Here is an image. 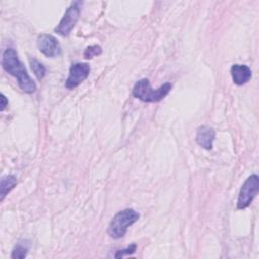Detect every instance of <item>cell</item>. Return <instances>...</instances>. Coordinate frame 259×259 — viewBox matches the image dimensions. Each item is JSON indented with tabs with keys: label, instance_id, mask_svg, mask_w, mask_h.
I'll use <instances>...</instances> for the list:
<instances>
[{
	"label": "cell",
	"instance_id": "52a82bcc",
	"mask_svg": "<svg viewBox=\"0 0 259 259\" xmlns=\"http://www.w3.org/2000/svg\"><path fill=\"white\" fill-rule=\"evenodd\" d=\"M37 46L39 51L48 58H56L61 55V46L52 34H40L37 38Z\"/></svg>",
	"mask_w": 259,
	"mask_h": 259
},
{
	"label": "cell",
	"instance_id": "277c9868",
	"mask_svg": "<svg viewBox=\"0 0 259 259\" xmlns=\"http://www.w3.org/2000/svg\"><path fill=\"white\" fill-rule=\"evenodd\" d=\"M81 7H82L81 1L72 2L71 5L67 8L58 26L55 28V32L62 36H68L80 18Z\"/></svg>",
	"mask_w": 259,
	"mask_h": 259
},
{
	"label": "cell",
	"instance_id": "6da1fadb",
	"mask_svg": "<svg viewBox=\"0 0 259 259\" xmlns=\"http://www.w3.org/2000/svg\"><path fill=\"white\" fill-rule=\"evenodd\" d=\"M1 64L8 74L17 79L18 86L23 92L31 94L36 90V84L28 75L24 65L19 61L18 55L14 49L8 48L3 52Z\"/></svg>",
	"mask_w": 259,
	"mask_h": 259
},
{
	"label": "cell",
	"instance_id": "9c48e42d",
	"mask_svg": "<svg viewBox=\"0 0 259 259\" xmlns=\"http://www.w3.org/2000/svg\"><path fill=\"white\" fill-rule=\"evenodd\" d=\"M231 76L235 84L241 86L249 82L252 77L251 69L246 65L235 64L231 67Z\"/></svg>",
	"mask_w": 259,
	"mask_h": 259
},
{
	"label": "cell",
	"instance_id": "5bb4252c",
	"mask_svg": "<svg viewBox=\"0 0 259 259\" xmlns=\"http://www.w3.org/2000/svg\"><path fill=\"white\" fill-rule=\"evenodd\" d=\"M136 249H137V245L136 244H132L131 246H128L125 249L118 250L114 254V257L115 258H120V257H123V256H126V255H132V254H134L136 252Z\"/></svg>",
	"mask_w": 259,
	"mask_h": 259
},
{
	"label": "cell",
	"instance_id": "9a60e30c",
	"mask_svg": "<svg viewBox=\"0 0 259 259\" xmlns=\"http://www.w3.org/2000/svg\"><path fill=\"white\" fill-rule=\"evenodd\" d=\"M7 105H8V100H7V98L5 97L4 94H1V110L3 111Z\"/></svg>",
	"mask_w": 259,
	"mask_h": 259
},
{
	"label": "cell",
	"instance_id": "5b68a950",
	"mask_svg": "<svg viewBox=\"0 0 259 259\" xmlns=\"http://www.w3.org/2000/svg\"><path fill=\"white\" fill-rule=\"evenodd\" d=\"M259 190V177L257 174H252L249 176L245 182L242 184L239 195H238V200H237V207L238 209H244L248 207L256 194L258 193Z\"/></svg>",
	"mask_w": 259,
	"mask_h": 259
},
{
	"label": "cell",
	"instance_id": "4fadbf2b",
	"mask_svg": "<svg viewBox=\"0 0 259 259\" xmlns=\"http://www.w3.org/2000/svg\"><path fill=\"white\" fill-rule=\"evenodd\" d=\"M102 52L101 50V47L98 46V45H92V46H89L86 48L85 52H84V57L86 59H91L95 56H98L100 55Z\"/></svg>",
	"mask_w": 259,
	"mask_h": 259
},
{
	"label": "cell",
	"instance_id": "7a4b0ae2",
	"mask_svg": "<svg viewBox=\"0 0 259 259\" xmlns=\"http://www.w3.org/2000/svg\"><path fill=\"white\" fill-rule=\"evenodd\" d=\"M171 88L172 84L166 82L159 88L153 89L149 79L143 78L135 84L133 88V95L144 102H158L171 91Z\"/></svg>",
	"mask_w": 259,
	"mask_h": 259
},
{
	"label": "cell",
	"instance_id": "8992f818",
	"mask_svg": "<svg viewBox=\"0 0 259 259\" xmlns=\"http://www.w3.org/2000/svg\"><path fill=\"white\" fill-rule=\"evenodd\" d=\"M90 73V66L87 63L77 62L71 65L69 70V76L66 80V87L68 89H75L78 87Z\"/></svg>",
	"mask_w": 259,
	"mask_h": 259
},
{
	"label": "cell",
	"instance_id": "8fae6325",
	"mask_svg": "<svg viewBox=\"0 0 259 259\" xmlns=\"http://www.w3.org/2000/svg\"><path fill=\"white\" fill-rule=\"evenodd\" d=\"M29 62H30L31 70H32V72L34 73L35 77H36L39 81L42 80L44 77H45V75H46V68H45V66H44L40 62H38L37 60H35V59H30Z\"/></svg>",
	"mask_w": 259,
	"mask_h": 259
},
{
	"label": "cell",
	"instance_id": "30bf717a",
	"mask_svg": "<svg viewBox=\"0 0 259 259\" xmlns=\"http://www.w3.org/2000/svg\"><path fill=\"white\" fill-rule=\"evenodd\" d=\"M17 179L14 175H6L1 178L0 182V198L3 200L5 196L16 186Z\"/></svg>",
	"mask_w": 259,
	"mask_h": 259
},
{
	"label": "cell",
	"instance_id": "3957f363",
	"mask_svg": "<svg viewBox=\"0 0 259 259\" xmlns=\"http://www.w3.org/2000/svg\"><path fill=\"white\" fill-rule=\"evenodd\" d=\"M140 218L139 212L133 208H124L118 211L110 221L107 233L113 239L122 238L128 227L136 223Z\"/></svg>",
	"mask_w": 259,
	"mask_h": 259
},
{
	"label": "cell",
	"instance_id": "ba28073f",
	"mask_svg": "<svg viewBox=\"0 0 259 259\" xmlns=\"http://www.w3.org/2000/svg\"><path fill=\"white\" fill-rule=\"evenodd\" d=\"M214 139H215V133L211 127L207 125H201L197 128L195 140L197 144L203 149L210 150L212 148V143Z\"/></svg>",
	"mask_w": 259,
	"mask_h": 259
},
{
	"label": "cell",
	"instance_id": "7c38bea8",
	"mask_svg": "<svg viewBox=\"0 0 259 259\" xmlns=\"http://www.w3.org/2000/svg\"><path fill=\"white\" fill-rule=\"evenodd\" d=\"M27 252H28V247L25 244L18 243L12 250L11 258H19V259L25 258L27 255Z\"/></svg>",
	"mask_w": 259,
	"mask_h": 259
}]
</instances>
